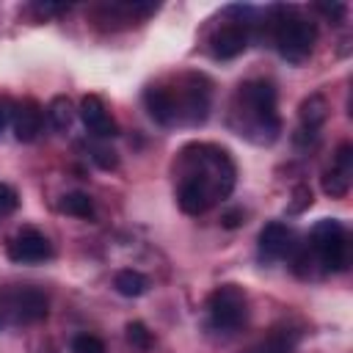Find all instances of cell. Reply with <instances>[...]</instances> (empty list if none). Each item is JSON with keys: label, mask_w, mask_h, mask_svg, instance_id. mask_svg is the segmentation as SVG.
I'll use <instances>...</instances> for the list:
<instances>
[{"label": "cell", "mask_w": 353, "mask_h": 353, "mask_svg": "<svg viewBox=\"0 0 353 353\" xmlns=\"http://www.w3.org/2000/svg\"><path fill=\"white\" fill-rule=\"evenodd\" d=\"M229 121L237 135H245L254 143H273L281 132L276 85L270 80H245L237 85Z\"/></svg>", "instance_id": "obj_1"}, {"label": "cell", "mask_w": 353, "mask_h": 353, "mask_svg": "<svg viewBox=\"0 0 353 353\" xmlns=\"http://www.w3.org/2000/svg\"><path fill=\"white\" fill-rule=\"evenodd\" d=\"M176 174L179 179H193L204 185L215 201L226 199L237 182L234 160L218 143H188L176 157Z\"/></svg>", "instance_id": "obj_2"}, {"label": "cell", "mask_w": 353, "mask_h": 353, "mask_svg": "<svg viewBox=\"0 0 353 353\" xmlns=\"http://www.w3.org/2000/svg\"><path fill=\"white\" fill-rule=\"evenodd\" d=\"M273 44L279 55L290 63H303L317 41V25L298 14L295 6H273L270 8Z\"/></svg>", "instance_id": "obj_3"}, {"label": "cell", "mask_w": 353, "mask_h": 353, "mask_svg": "<svg viewBox=\"0 0 353 353\" xmlns=\"http://www.w3.org/2000/svg\"><path fill=\"white\" fill-rule=\"evenodd\" d=\"M347 229L336 218H323L309 232V251L325 273H339L347 268Z\"/></svg>", "instance_id": "obj_4"}, {"label": "cell", "mask_w": 353, "mask_h": 353, "mask_svg": "<svg viewBox=\"0 0 353 353\" xmlns=\"http://www.w3.org/2000/svg\"><path fill=\"white\" fill-rule=\"evenodd\" d=\"M248 320V295L237 284H221L207 295V323L218 334H234Z\"/></svg>", "instance_id": "obj_5"}, {"label": "cell", "mask_w": 353, "mask_h": 353, "mask_svg": "<svg viewBox=\"0 0 353 353\" xmlns=\"http://www.w3.org/2000/svg\"><path fill=\"white\" fill-rule=\"evenodd\" d=\"M174 91V105H176V121L185 124H201L210 113V99H212V83L199 74H182L176 80V85H171Z\"/></svg>", "instance_id": "obj_6"}, {"label": "cell", "mask_w": 353, "mask_h": 353, "mask_svg": "<svg viewBox=\"0 0 353 353\" xmlns=\"http://www.w3.org/2000/svg\"><path fill=\"white\" fill-rule=\"evenodd\" d=\"M55 248L52 243L39 232V229H19L14 237H8L6 243V256L14 262V265H41L47 259H52Z\"/></svg>", "instance_id": "obj_7"}, {"label": "cell", "mask_w": 353, "mask_h": 353, "mask_svg": "<svg viewBox=\"0 0 353 353\" xmlns=\"http://www.w3.org/2000/svg\"><path fill=\"white\" fill-rule=\"evenodd\" d=\"M6 309L14 323L30 325V323H39L47 317L50 301L39 287H17V290L6 292Z\"/></svg>", "instance_id": "obj_8"}, {"label": "cell", "mask_w": 353, "mask_h": 353, "mask_svg": "<svg viewBox=\"0 0 353 353\" xmlns=\"http://www.w3.org/2000/svg\"><path fill=\"white\" fill-rule=\"evenodd\" d=\"M292 251H295V234H292V229L287 223L270 221V223L262 226L259 240H256V254H259V259L265 265L279 262V259L290 256Z\"/></svg>", "instance_id": "obj_9"}, {"label": "cell", "mask_w": 353, "mask_h": 353, "mask_svg": "<svg viewBox=\"0 0 353 353\" xmlns=\"http://www.w3.org/2000/svg\"><path fill=\"white\" fill-rule=\"evenodd\" d=\"M248 39H251L248 22L237 19V22H229V25H223V28H218V30L212 33L210 50H212V55H215L218 61H232V58H237V55L248 47Z\"/></svg>", "instance_id": "obj_10"}, {"label": "cell", "mask_w": 353, "mask_h": 353, "mask_svg": "<svg viewBox=\"0 0 353 353\" xmlns=\"http://www.w3.org/2000/svg\"><path fill=\"white\" fill-rule=\"evenodd\" d=\"M80 119H83L85 130L91 135H97V138H113V135H119V124L110 119L105 102L97 94L83 97V102H80Z\"/></svg>", "instance_id": "obj_11"}, {"label": "cell", "mask_w": 353, "mask_h": 353, "mask_svg": "<svg viewBox=\"0 0 353 353\" xmlns=\"http://www.w3.org/2000/svg\"><path fill=\"white\" fill-rule=\"evenodd\" d=\"M41 124H44V113H41V108H39L36 99H22V102L14 105L11 127H14L17 141H22V143L36 141L39 132H41Z\"/></svg>", "instance_id": "obj_12"}, {"label": "cell", "mask_w": 353, "mask_h": 353, "mask_svg": "<svg viewBox=\"0 0 353 353\" xmlns=\"http://www.w3.org/2000/svg\"><path fill=\"white\" fill-rule=\"evenodd\" d=\"M143 105H146L149 116H152L157 124L168 127V124L176 121V105H174V91H171V85H163V83L149 85V88L143 91Z\"/></svg>", "instance_id": "obj_13"}, {"label": "cell", "mask_w": 353, "mask_h": 353, "mask_svg": "<svg viewBox=\"0 0 353 353\" xmlns=\"http://www.w3.org/2000/svg\"><path fill=\"white\" fill-rule=\"evenodd\" d=\"M176 201H179V210L188 212V215H201V212H207V210L215 204L212 193H210L204 185L193 182V179H179Z\"/></svg>", "instance_id": "obj_14"}, {"label": "cell", "mask_w": 353, "mask_h": 353, "mask_svg": "<svg viewBox=\"0 0 353 353\" xmlns=\"http://www.w3.org/2000/svg\"><path fill=\"white\" fill-rule=\"evenodd\" d=\"M298 119H301V132H309V135H317L323 121L328 119V102L323 94H309L301 108H298Z\"/></svg>", "instance_id": "obj_15"}, {"label": "cell", "mask_w": 353, "mask_h": 353, "mask_svg": "<svg viewBox=\"0 0 353 353\" xmlns=\"http://www.w3.org/2000/svg\"><path fill=\"white\" fill-rule=\"evenodd\" d=\"M295 345H298L295 331H290V328H273L259 342H254L245 353H295Z\"/></svg>", "instance_id": "obj_16"}, {"label": "cell", "mask_w": 353, "mask_h": 353, "mask_svg": "<svg viewBox=\"0 0 353 353\" xmlns=\"http://www.w3.org/2000/svg\"><path fill=\"white\" fill-rule=\"evenodd\" d=\"M74 113H77V110H74L72 99H69V97H63V94L52 97V99H50V105H47V119H50V127H52V130H58V132H66V130L72 127Z\"/></svg>", "instance_id": "obj_17"}, {"label": "cell", "mask_w": 353, "mask_h": 353, "mask_svg": "<svg viewBox=\"0 0 353 353\" xmlns=\"http://www.w3.org/2000/svg\"><path fill=\"white\" fill-rule=\"evenodd\" d=\"M113 287H116V292L124 295V298H138V295H143V292L149 290V279H146L143 273L132 270V268H124V270L116 273Z\"/></svg>", "instance_id": "obj_18"}, {"label": "cell", "mask_w": 353, "mask_h": 353, "mask_svg": "<svg viewBox=\"0 0 353 353\" xmlns=\"http://www.w3.org/2000/svg\"><path fill=\"white\" fill-rule=\"evenodd\" d=\"M58 210L66 212V215H74V218H83V221H91L94 218V201L88 193H66L61 201H58Z\"/></svg>", "instance_id": "obj_19"}, {"label": "cell", "mask_w": 353, "mask_h": 353, "mask_svg": "<svg viewBox=\"0 0 353 353\" xmlns=\"http://www.w3.org/2000/svg\"><path fill=\"white\" fill-rule=\"evenodd\" d=\"M350 174H345V171H339V168H325L323 171V176H320V185H323V193L325 196H331V199H342V196H347V190H350Z\"/></svg>", "instance_id": "obj_20"}, {"label": "cell", "mask_w": 353, "mask_h": 353, "mask_svg": "<svg viewBox=\"0 0 353 353\" xmlns=\"http://www.w3.org/2000/svg\"><path fill=\"white\" fill-rule=\"evenodd\" d=\"M124 334H127V342H130L132 347H138V350H149L152 342H154L152 331H149L143 323H138V320H135V323H127Z\"/></svg>", "instance_id": "obj_21"}, {"label": "cell", "mask_w": 353, "mask_h": 353, "mask_svg": "<svg viewBox=\"0 0 353 353\" xmlns=\"http://www.w3.org/2000/svg\"><path fill=\"white\" fill-rule=\"evenodd\" d=\"M72 353H108L105 350V342L94 334H77L72 339Z\"/></svg>", "instance_id": "obj_22"}, {"label": "cell", "mask_w": 353, "mask_h": 353, "mask_svg": "<svg viewBox=\"0 0 353 353\" xmlns=\"http://www.w3.org/2000/svg\"><path fill=\"white\" fill-rule=\"evenodd\" d=\"M91 160H94L99 168H105V171L119 168V154H116L113 149H108V146H91Z\"/></svg>", "instance_id": "obj_23"}, {"label": "cell", "mask_w": 353, "mask_h": 353, "mask_svg": "<svg viewBox=\"0 0 353 353\" xmlns=\"http://www.w3.org/2000/svg\"><path fill=\"white\" fill-rule=\"evenodd\" d=\"M17 207H19V196H17V190H14L11 185L0 182V218L11 215Z\"/></svg>", "instance_id": "obj_24"}, {"label": "cell", "mask_w": 353, "mask_h": 353, "mask_svg": "<svg viewBox=\"0 0 353 353\" xmlns=\"http://www.w3.org/2000/svg\"><path fill=\"white\" fill-rule=\"evenodd\" d=\"M334 168H339V171H345V174H350V176H353V146H350L347 141L336 146V154H334Z\"/></svg>", "instance_id": "obj_25"}, {"label": "cell", "mask_w": 353, "mask_h": 353, "mask_svg": "<svg viewBox=\"0 0 353 353\" xmlns=\"http://www.w3.org/2000/svg\"><path fill=\"white\" fill-rule=\"evenodd\" d=\"M292 204H290V212H301V210H306L309 204H312V190H309V185H298L295 188V193H292Z\"/></svg>", "instance_id": "obj_26"}, {"label": "cell", "mask_w": 353, "mask_h": 353, "mask_svg": "<svg viewBox=\"0 0 353 353\" xmlns=\"http://www.w3.org/2000/svg\"><path fill=\"white\" fill-rule=\"evenodd\" d=\"M30 11H36L39 17H55V14H63V11H69V6H63V3H33L30 6Z\"/></svg>", "instance_id": "obj_27"}, {"label": "cell", "mask_w": 353, "mask_h": 353, "mask_svg": "<svg viewBox=\"0 0 353 353\" xmlns=\"http://www.w3.org/2000/svg\"><path fill=\"white\" fill-rule=\"evenodd\" d=\"M320 14H325L331 22H339L342 17H345V3H331V6H323V3H317L314 6Z\"/></svg>", "instance_id": "obj_28"}, {"label": "cell", "mask_w": 353, "mask_h": 353, "mask_svg": "<svg viewBox=\"0 0 353 353\" xmlns=\"http://www.w3.org/2000/svg\"><path fill=\"white\" fill-rule=\"evenodd\" d=\"M14 105H17V102H11L8 97H0V135H3V130L11 124V116H14Z\"/></svg>", "instance_id": "obj_29"}, {"label": "cell", "mask_w": 353, "mask_h": 353, "mask_svg": "<svg viewBox=\"0 0 353 353\" xmlns=\"http://www.w3.org/2000/svg\"><path fill=\"white\" fill-rule=\"evenodd\" d=\"M221 223H223L226 229H237V226L245 223V212H243V210H229V212L221 215Z\"/></svg>", "instance_id": "obj_30"}, {"label": "cell", "mask_w": 353, "mask_h": 353, "mask_svg": "<svg viewBox=\"0 0 353 353\" xmlns=\"http://www.w3.org/2000/svg\"><path fill=\"white\" fill-rule=\"evenodd\" d=\"M0 323H3V317H0Z\"/></svg>", "instance_id": "obj_31"}]
</instances>
